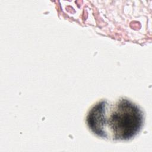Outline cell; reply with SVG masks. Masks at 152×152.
I'll return each mask as SVG.
<instances>
[{"label": "cell", "instance_id": "cell-1", "mask_svg": "<svg viewBox=\"0 0 152 152\" xmlns=\"http://www.w3.org/2000/svg\"><path fill=\"white\" fill-rule=\"evenodd\" d=\"M86 121L90 130L99 137L128 140L141 129L144 115L137 104L128 99L114 102L102 100L91 107Z\"/></svg>", "mask_w": 152, "mask_h": 152}]
</instances>
